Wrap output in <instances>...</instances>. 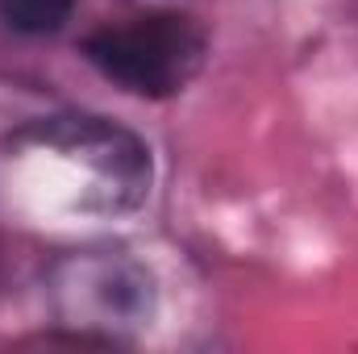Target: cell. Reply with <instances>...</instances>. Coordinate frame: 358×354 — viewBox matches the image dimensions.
Here are the masks:
<instances>
[{"instance_id": "277c9868", "label": "cell", "mask_w": 358, "mask_h": 354, "mask_svg": "<svg viewBox=\"0 0 358 354\" xmlns=\"http://www.w3.org/2000/svg\"><path fill=\"white\" fill-rule=\"evenodd\" d=\"M76 0H0V17L17 34H55L71 21Z\"/></svg>"}, {"instance_id": "3957f363", "label": "cell", "mask_w": 358, "mask_h": 354, "mask_svg": "<svg viewBox=\"0 0 358 354\" xmlns=\"http://www.w3.org/2000/svg\"><path fill=\"white\" fill-rule=\"evenodd\" d=\"M55 300L67 325L104 330L113 338L121 330H138L150 321L155 279L121 250H92L67 259L55 271Z\"/></svg>"}, {"instance_id": "6da1fadb", "label": "cell", "mask_w": 358, "mask_h": 354, "mask_svg": "<svg viewBox=\"0 0 358 354\" xmlns=\"http://www.w3.org/2000/svg\"><path fill=\"white\" fill-rule=\"evenodd\" d=\"M92 67L138 96H176L204 63V29L179 13H150L125 25H104L88 42Z\"/></svg>"}, {"instance_id": "7a4b0ae2", "label": "cell", "mask_w": 358, "mask_h": 354, "mask_svg": "<svg viewBox=\"0 0 358 354\" xmlns=\"http://www.w3.org/2000/svg\"><path fill=\"white\" fill-rule=\"evenodd\" d=\"M21 138L80 167L88 183V208H100V213L134 208L150 187L146 146L100 117H50L42 125H29Z\"/></svg>"}]
</instances>
